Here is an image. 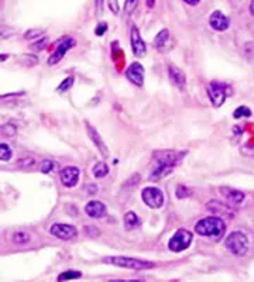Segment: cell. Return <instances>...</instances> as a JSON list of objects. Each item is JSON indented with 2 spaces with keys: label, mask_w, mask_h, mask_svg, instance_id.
Returning <instances> with one entry per match:
<instances>
[{
  "label": "cell",
  "mask_w": 254,
  "mask_h": 282,
  "mask_svg": "<svg viewBox=\"0 0 254 282\" xmlns=\"http://www.w3.org/2000/svg\"><path fill=\"white\" fill-rule=\"evenodd\" d=\"M225 230H226L225 221L222 220L220 217H216V216L205 217V219L198 221L196 226H195V231L198 234L206 236V237L213 238V240H218V241L223 237Z\"/></svg>",
  "instance_id": "cell-1"
},
{
  "label": "cell",
  "mask_w": 254,
  "mask_h": 282,
  "mask_svg": "<svg viewBox=\"0 0 254 282\" xmlns=\"http://www.w3.org/2000/svg\"><path fill=\"white\" fill-rule=\"evenodd\" d=\"M103 263L116 267H122V268H129L134 271H141V270H149L153 268L154 264L146 261V260H139V258H130V257H105Z\"/></svg>",
  "instance_id": "cell-2"
},
{
  "label": "cell",
  "mask_w": 254,
  "mask_h": 282,
  "mask_svg": "<svg viewBox=\"0 0 254 282\" xmlns=\"http://www.w3.org/2000/svg\"><path fill=\"white\" fill-rule=\"evenodd\" d=\"M226 247H228L229 251L235 256H245L247 253V248H249V240L246 237L245 233L233 231L226 238Z\"/></svg>",
  "instance_id": "cell-3"
},
{
  "label": "cell",
  "mask_w": 254,
  "mask_h": 282,
  "mask_svg": "<svg viewBox=\"0 0 254 282\" xmlns=\"http://www.w3.org/2000/svg\"><path fill=\"white\" fill-rule=\"evenodd\" d=\"M191 243H192V233L185 229H179L175 234L172 236V238L169 240L168 247H169L171 251L179 253V251L186 250L188 247L191 246Z\"/></svg>",
  "instance_id": "cell-4"
},
{
  "label": "cell",
  "mask_w": 254,
  "mask_h": 282,
  "mask_svg": "<svg viewBox=\"0 0 254 282\" xmlns=\"http://www.w3.org/2000/svg\"><path fill=\"white\" fill-rule=\"evenodd\" d=\"M185 152L181 151H171V150H164V151H156L154 152V159L157 161L160 165H174L184 158Z\"/></svg>",
  "instance_id": "cell-5"
},
{
  "label": "cell",
  "mask_w": 254,
  "mask_h": 282,
  "mask_svg": "<svg viewBox=\"0 0 254 282\" xmlns=\"http://www.w3.org/2000/svg\"><path fill=\"white\" fill-rule=\"evenodd\" d=\"M141 198H143L144 203L153 209L161 208L163 203H164V195L158 188H146L141 194Z\"/></svg>",
  "instance_id": "cell-6"
},
{
  "label": "cell",
  "mask_w": 254,
  "mask_h": 282,
  "mask_svg": "<svg viewBox=\"0 0 254 282\" xmlns=\"http://www.w3.org/2000/svg\"><path fill=\"white\" fill-rule=\"evenodd\" d=\"M51 234L55 236L60 240H72L74 237H77V229L71 224H64V223H57L53 224V227L50 229Z\"/></svg>",
  "instance_id": "cell-7"
},
{
  "label": "cell",
  "mask_w": 254,
  "mask_h": 282,
  "mask_svg": "<svg viewBox=\"0 0 254 282\" xmlns=\"http://www.w3.org/2000/svg\"><path fill=\"white\" fill-rule=\"evenodd\" d=\"M208 95H209L212 105L219 107L226 100V89H225L223 85L213 82V83H210L209 88H208Z\"/></svg>",
  "instance_id": "cell-8"
},
{
  "label": "cell",
  "mask_w": 254,
  "mask_h": 282,
  "mask_svg": "<svg viewBox=\"0 0 254 282\" xmlns=\"http://www.w3.org/2000/svg\"><path fill=\"white\" fill-rule=\"evenodd\" d=\"M79 168L78 167H65L61 169V182L67 188H74L78 184Z\"/></svg>",
  "instance_id": "cell-9"
},
{
  "label": "cell",
  "mask_w": 254,
  "mask_h": 282,
  "mask_svg": "<svg viewBox=\"0 0 254 282\" xmlns=\"http://www.w3.org/2000/svg\"><path fill=\"white\" fill-rule=\"evenodd\" d=\"M126 76L136 86H141L143 82H144V68L141 67L139 62H133L132 65L127 68Z\"/></svg>",
  "instance_id": "cell-10"
},
{
  "label": "cell",
  "mask_w": 254,
  "mask_h": 282,
  "mask_svg": "<svg viewBox=\"0 0 254 282\" xmlns=\"http://www.w3.org/2000/svg\"><path fill=\"white\" fill-rule=\"evenodd\" d=\"M77 44V41L74 40V38H67V40H64L61 44L58 45V48L55 50V53L50 57V60H48V65H55L57 62H60L64 58V55L65 53L72 48V47H75Z\"/></svg>",
  "instance_id": "cell-11"
},
{
  "label": "cell",
  "mask_w": 254,
  "mask_h": 282,
  "mask_svg": "<svg viewBox=\"0 0 254 282\" xmlns=\"http://www.w3.org/2000/svg\"><path fill=\"white\" fill-rule=\"evenodd\" d=\"M209 24L210 27H212L213 30H216V31H225V30H228L229 28L230 21H229V18L226 17L222 11H215V13H212V16H210Z\"/></svg>",
  "instance_id": "cell-12"
},
{
  "label": "cell",
  "mask_w": 254,
  "mask_h": 282,
  "mask_svg": "<svg viewBox=\"0 0 254 282\" xmlns=\"http://www.w3.org/2000/svg\"><path fill=\"white\" fill-rule=\"evenodd\" d=\"M132 50L136 57H144L146 55V44L141 38L140 33L136 27L132 28Z\"/></svg>",
  "instance_id": "cell-13"
},
{
  "label": "cell",
  "mask_w": 254,
  "mask_h": 282,
  "mask_svg": "<svg viewBox=\"0 0 254 282\" xmlns=\"http://www.w3.org/2000/svg\"><path fill=\"white\" fill-rule=\"evenodd\" d=\"M85 212H86L88 216L93 217V219H100L106 214V206L99 201H90L85 206Z\"/></svg>",
  "instance_id": "cell-14"
},
{
  "label": "cell",
  "mask_w": 254,
  "mask_h": 282,
  "mask_svg": "<svg viewBox=\"0 0 254 282\" xmlns=\"http://www.w3.org/2000/svg\"><path fill=\"white\" fill-rule=\"evenodd\" d=\"M220 192L222 195L228 199L229 202L233 203V205H239L245 201V194L236 191V189H232V188H220Z\"/></svg>",
  "instance_id": "cell-15"
},
{
  "label": "cell",
  "mask_w": 254,
  "mask_h": 282,
  "mask_svg": "<svg viewBox=\"0 0 254 282\" xmlns=\"http://www.w3.org/2000/svg\"><path fill=\"white\" fill-rule=\"evenodd\" d=\"M86 129H88V133H89V137H90V140L95 142V145H96L97 148H99V151L105 155V157H107L109 155V152H107V148H106L105 142L102 141V139H100V136L97 134V132L90 126V124H86Z\"/></svg>",
  "instance_id": "cell-16"
},
{
  "label": "cell",
  "mask_w": 254,
  "mask_h": 282,
  "mask_svg": "<svg viewBox=\"0 0 254 282\" xmlns=\"http://www.w3.org/2000/svg\"><path fill=\"white\" fill-rule=\"evenodd\" d=\"M172 171H174V165H160L150 174V179L151 181H160L169 174H172Z\"/></svg>",
  "instance_id": "cell-17"
},
{
  "label": "cell",
  "mask_w": 254,
  "mask_h": 282,
  "mask_svg": "<svg viewBox=\"0 0 254 282\" xmlns=\"http://www.w3.org/2000/svg\"><path fill=\"white\" fill-rule=\"evenodd\" d=\"M209 211L210 212H213V213H218V214H223V216H226V217H232L233 216V213L235 212L232 211L230 208H229L228 205H225V203H220V202H210L209 203Z\"/></svg>",
  "instance_id": "cell-18"
},
{
  "label": "cell",
  "mask_w": 254,
  "mask_h": 282,
  "mask_svg": "<svg viewBox=\"0 0 254 282\" xmlns=\"http://www.w3.org/2000/svg\"><path fill=\"white\" fill-rule=\"evenodd\" d=\"M169 78L175 83L178 88H184L185 86V75L182 70L176 67H169Z\"/></svg>",
  "instance_id": "cell-19"
},
{
  "label": "cell",
  "mask_w": 254,
  "mask_h": 282,
  "mask_svg": "<svg viewBox=\"0 0 254 282\" xmlns=\"http://www.w3.org/2000/svg\"><path fill=\"white\" fill-rule=\"evenodd\" d=\"M124 226H126V229L129 230L136 229V227L140 226V219L137 217V214L134 212H127L124 214Z\"/></svg>",
  "instance_id": "cell-20"
},
{
  "label": "cell",
  "mask_w": 254,
  "mask_h": 282,
  "mask_svg": "<svg viewBox=\"0 0 254 282\" xmlns=\"http://www.w3.org/2000/svg\"><path fill=\"white\" fill-rule=\"evenodd\" d=\"M109 172V167L106 165L105 162H97L96 165L93 167V175L96 178H103V176L107 175Z\"/></svg>",
  "instance_id": "cell-21"
},
{
  "label": "cell",
  "mask_w": 254,
  "mask_h": 282,
  "mask_svg": "<svg viewBox=\"0 0 254 282\" xmlns=\"http://www.w3.org/2000/svg\"><path fill=\"white\" fill-rule=\"evenodd\" d=\"M169 38V33H168V30H163V31H160L158 35L156 37V41H154V44L157 48H161V47H164L167 43V40Z\"/></svg>",
  "instance_id": "cell-22"
},
{
  "label": "cell",
  "mask_w": 254,
  "mask_h": 282,
  "mask_svg": "<svg viewBox=\"0 0 254 282\" xmlns=\"http://www.w3.org/2000/svg\"><path fill=\"white\" fill-rule=\"evenodd\" d=\"M11 158V150L7 144L0 142V161H10Z\"/></svg>",
  "instance_id": "cell-23"
},
{
  "label": "cell",
  "mask_w": 254,
  "mask_h": 282,
  "mask_svg": "<svg viewBox=\"0 0 254 282\" xmlns=\"http://www.w3.org/2000/svg\"><path fill=\"white\" fill-rule=\"evenodd\" d=\"M0 134H3L4 137H13L16 134V127L13 124H3L0 127Z\"/></svg>",
  "instance_id": "cell-24"
},
{
  "label": "cell",
  "mask_w": 254,
  "mask_h": 282,
  "mask_svg": "<svg viewBox=\"0 0 254 282\" xmlns=\"http://www.w3.org/2000/svg\"><path fill=\"white\" fill-rule=\"evenodd\" d=\"M72 85H74V78L72 76H68V78H65V79L62 80L61 83H60V86H58V92H67L68 89L72 88Z\"/></svg>",
  "instance_id": "cell-25"
},
{
  "label": "cell",
  "mask_w": 254,
  "mask_h": 282,
  "mask_svg": "<svg viewBox=\"0 0 254 282\" xmlns=\"http://www.w3.org/2000/svg\"><path fill=\"white\" fill-rule=\"evenodd\" d=\"M13 34H14V28L7 26H0V41L9 38V37H11Z\"/></svg>",
  "instance_id": "cell-26"
},
{
  "label": "cell",
  "mask_w": 254,
  "mask_h": 282,
  "mask_svg": "<svg viewBox=\"0 0 254 282\" xmlns=\"http://www.w3.org/2000/svg\"><path fill=\"white\" fill-rule=\"evenodd\" d=\"M235 119H239V117H250L252 116V110L249 109V107H246V106H242V107H239L235 110Z\"/></svg>",
  "instance_id": "cell-27"
},
{
  "label": "cell",
  "mask_w": 254,
  "mask_h": 282,
  "mask_svg": "<svg viewBox=\"0 0 254 282\" xmlns=\"http://www.w3.org/2000/svg\"><path fill=\"white\" fill-rule=\"evenodd\" d=\"M13 240H14V243H18V244H24L27 243L30 237H28V234L27 233H23V231H17V233H14V236H13Z\"/></svg>",
  "instance_id": "cell-28"
},
{
  "label": "cell",
  "mask_w": 254,
  "mask_h": 282,
  "mask_svg": "<svg viewBox=\"0 0 254 282\" xmlns=\"http://www.w3.org/2000/svg\"><path fill=\"white\" fill-rule=\"evenodd\" d=\"M77 278H81V273H78V271H67V273L61 274L58 277L60 281H64V280H77Z\"/></svg>",
  "instance_id": "cell-29"
},
{
  "label": "cell",
  "mask_w": 254,
  "mask_h": 282,
  "mask_svg": "<svg viewBox=\"0 0 254 282\" xmlns=\"http://www.w3.org/2000/svg\"><path fill=\"white\" fill-rule=\"evenodd\" d=\"M53 169H55V164H54L51 159H44V161L41 162V172L50 174Z\"/></svg>",
  "instance_id": "cell-30"
},
{
  "label": "cell",
  "mask_w": 254,
  "mask_h": 282,
  "mask_svg": "<svg viewBox=\"0 0 254 282\" xmlns=\"http://www.w3.org/2000/svg\"><path fill=\"white\" fill-rule=\"evenodd\" d=\"M139 4V0H126V4H124V11L126 14H132L133 11L136 10Z\"/></svg>",
  "instance_id": "cell-31"
},
{
  "label": "cell",
  "mask_w": 254,
  "mask_h": 282,
  "mask_svg": "<svg viewBox=\"0 0 254 282\" xmlns=\"http://www.w3.org/2000/svg\"><path fill=\"white\" fill-rule=\"evenodd\" d=\"M34 165H35V161L33 158H30V157H27V158H21L20 161H18V167L24 168V169L33 168Z\"/></svg>",
  "instance_id": "cell-32"
},
{
  "label": "cell",
  "mask_w": 254,
  "mask_h": 282,
  "mask_svg": "<svg viewBox=\"0 0 254 282\" xmlns=\"http://www.w3.org/2000/svg\"><path fill=\"white\" fill-rule=\"evenodd\" d=\"M176 196H178L179 199H182V198H188V196H189V189H188L186 186L179 185L178 188H176Z\"/></svg>",
  "instance_id": "cell-33"
},
{
  "label": "cell",
  "mask_w": 254,
  "mask_h": 282,
  "mask_svg": "<svg viewBox=\"0 0 254 282\" xmlns=\"http://www.w3.org/2000/svg\"><path fill=\"white\" fill-rule=\"evenodd\" d=\"M41 34H43V30H30V31H27L24 37L27 40H33V38H38Z\"/></svg>",
  "instance_id": "cell-34"
},
{
  "label": "cell",
  "mask_w": 254,
  "mask_h": 282,
  "mask_svg": "<svg viewBox=\"0 0 254 282\" xmlns=\"http://www.w3.org/2000/svg\"><path fill=\"white\" fill-rule=\"evenodd\" d=\"M106 28H107V26H106V24H103V23H102L100 26L97 27L96 34H97V35H102V33H103V31H106Z\"/></svg>",
  "instance_id": "cell-35"
},
{
  "label": "cell",
  "mask_w": 254,
  "mask_h": 282,
  "mask_svg": "<svg viewBox=\"0 0 254 282\" xmlns=\"http://www.w3.org/2000/svg\"><path fill=\"white\" fill-rule=\"evenodd\" d=\"M185 3H188V4H191V6H195V4H198L199 3V0H184Z\"/></svg>",
  "instance_id": "cell-36"
},
{
  "label": "cell",
  "mask_w": 254,
  "mask_h": 282,
  "mask_svg": "<svg viewBox=\"0 0 254 282\" xmlns=\"http://www.w3.org/2000/svg\"><path fill=\"white\" fill-rule=\"evenodd\" d=\"M250 11H252V13L254 14V0L252 1V4H250Z\"/></svg>",
  "instance_id": "cell-37"
}]
</instances>
